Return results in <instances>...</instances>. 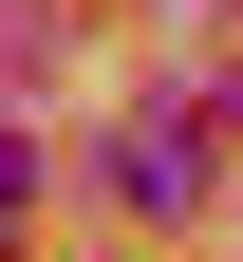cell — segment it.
Listing matches in <instances>:
<instances>
[{
    "instance_id": "1",
    "label": "cell",
    "mask_w": 243,
    "mask_h": 262,
    "mask_svg": "<svg viewBox=\"0 0 243 262\" xmlns=\"http://www.w3.org/2000/svg\"><path fill=\"white\" fill-rule=\"evenodd\" d=\"M113 206H131V225H187V206H206V131H187V113H131V131H113Z\"/></svg>"
}]
</instances>
